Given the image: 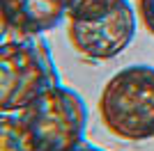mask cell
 <instances>
[{
	"label": "cell",
	"instance_id": "3",
	"mask_svg": "<svg viewBox=\"0 0 154 151\" xmlns=\"http://www.w3.org/2000/svg\"><path fill=\"white\" fill-rule=\"evenodd\" d=\"M51 76L37 48L23 41L0 44V112H21L51 87Z\"/></svg>",
	"mask_w": 154,
	"mask_h": 151
},
{
	"label": "cell",
	"instance_id": "4",
	"mask_svg": "<svg viewBox=\"0 0 154 151\" xmlns=\"http://www.w3.org/2000/svg\"><path fill=\"white\" fill-rule=\"evenodd\" d=\"M136 34V14L127 0L97 19H69V41L83 57L110 60L120 55Z\"/></svg>",
	"mask_w": 154,
	"mask_h": 151
},
{
	"label": "cell",
	"instance_id": "2",
	"mask_svg": "<svg viewBox=\"0 0 154 151\" xmlns=\"http://www.w3.org/2000/svg\"><path fill=\"white\" fill-rule=\"evenodd\" d=\"M19 114L39 151H71L83 144L88 108L74 89L51 85Z\"/></svg>",
	"mask_w": 154,
	"mask_h": 151
},
{
	"label": "cell",
	"instance_id": "6",
	"mask_svg": "<svg viewBox=\"0 0 154 151\" xmlns=\"http://www.w3.org/2000/svg\"><path fill=\"white\" fill-rule=\"evenodd\" d=\"M0 151H39L21 114L0 112Z\"/></svg>",
	"mask_w": 154,
	"mask_h": 151
},
{
	"label": "cell",
	"instance_id": "7",
	"mask_svg": "<svg viewBox=\"0 0 154 151\" xmlns=\"http://www.w3.org/2000/svg\"><path fill=\"white\" fill-rule=\"evenodd\" d=\"M117 2L120 0H67V16L78 21L97 19L108 9H113Z\"/></svg>",
	"mask_w": 154,
	"mask_h": 151
},
{
	"label": "cell",
	"instance_id": "8",
	"mask_svg": "<svg viewBox=\"0 0 154 151\" xmlns=\"http://www.w3.org/2000/svg\"><path fill=\"white\" fill-rule=\"evenodd\" d=\"M138 14H140L147 32L154 34V0H138Z\"/></svg>",
	"mask_w": 154,
	"mask_h": 151
},
{
	"label": "cell",
	"instance_id": "5",
	"mask_svg": "<svg viewBox=\"0 0 154 151\" xmlns=\"http://www.w3.org/2000/svg\"><path fill=\"white\" fill-rule=\"evenodd\" d=\"M0 16L23 34L48 32L67 16V0H0Z\"/></svg>",
	"mask_w": 154,
	"mask_h": 151
},
{
	"label": "cell",
	"instance_id": "9",
	"mask_svg": "<svg viewBox=\"0 0 154 151\" xmlns=\"http://www.w3.org/2000/svg\"><path fill=\"white\" fill-rule=\"evenodd\" d=\"M71 151H99V149H94V147H85V144H81V147H76V149H71Z\"/></svg>",
	"mask_w": 154,
	"mask_h": 151
},
{
	"label": "cell",
	"instance_id": "1",
	"mask_svg": "<svg viewBox=\"0 0 154 151\" xmlns=\"http://www.w3.org/2000/svg\"><path fill=\"white\" fill-rule=\"evenodd\" d=\"M99 117L115 138H154V67L136 64L117 71L99 96Z\"/></svg>",
	"mask_w": 154,
	"mask_h": 151
}]
</instances>
